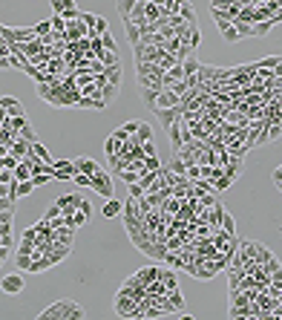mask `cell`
Here are the masks:
<instances>
[{
    "mask_svg": "<svg viewBox=\"0 0 282 320\" xmlns=\"http://www.w3.org/2000/svg\"><path fill=\"white\" fill-rule=\"evenodd\" d=\"M38 318L40 320H84L87 318V309H84L78 300L63 297V300H55L52 306H46Z\"/></svg>",
    "mask_w": 282,
    "mask_h": 320,
    "instance_id": "obj_1",
    "label": "cell"
},
{
    "mask_svg": "<svg viewBox=\"0 0 282 320\" xmlns=\"http://www.w3.org/2000/svg\"><path fill=\"white\" fill-rule=\"evenodd\" d=\"M0 35H3V40H9V43H29V40H35V38H38L35 26H18V29H12V26H3V29H0Z\"/></svg>",
    "mask_w": 282,
    "mask_h": 320,
    "instance_id": "obj_2",
    "label": "cell"
},
{
    "mask_svg": "<svg viewBox=\"0 0 282 320\" xmlns=\"http://www.w3.org/2000/svg\"><path fill=\"white\" fill-rule=\"evenodd\" d=\"M93 191L98 196H104V199H113V193H115V185H113V176L101 167L98 173L93 176Z\"/></svg>",
    "mask_w": 282,
    "mask_h": 320,
    "instance_id": "obj_3",
    "label": "cell"
},
{
    "mask_svg": "<svg viewBox=\"0 0 282 320\" xmlns=\"http://www.w3.org/2000/svg\"><path fill=\"white\" fill-rule=\"evenodd\" d=\"M0 288H3L6 294H20V291H23V274H20V271L3 274V277H0Z\"/></svg>",
    "mask_w": 282,
    "mask_h": 320,
    "instance_id": "obj_4",
    "label": "cell"
},
{
    "mask_svg": "<svg viewBox=\"0 0 282 320\" xmlns=\"http://www.w3.org/2000/svg\"><path fill=\"white\" fill-rule=\"evenodd\" d=\"M182 113H185L182 107H167V110H156L153 116L158 119V124H161V127L167 130V127H173V124H176V121L182 119Z\"/></svg>",
    "mask_w": 282,
    "mask_h": 320,
    "instance_id": "obj_5",
    "label": "cell"
},
{
    "mask_svg": "<svg viewBox=\"0 0 282 320\" xmlns=\"http://www.w3.org/2000/svg\"><path fill=\"white\" fill-rule=\"evenodd\" d=\"M167 107H182V96H179V93H173V90H161L158 98H156L153 113H156V110H167Z\"/></svg>",
    "mask_w": 282,
    "mask_h": 320,
    "instance_id": "obj_6",
    "label": "cell"
},
{
    "mask_svg": "<svg viewBox=\"0 0 282 320\" xmlns=\"http://www.w3.org/2000/svg\"><path fill=\"white\" fill-rule=\"evenodd\" d=\"M104 220H115V217H124V202L121 199H104V208H101Z\"/></svg>",
    "mask_w": 282,
    "mask_h": 320,
    "instance_id": "obj_7",
    "label": "cell"
},
{
    "mask_svg": "<svg viewBox=\"0 0 282 320\" xmlns=\"http://www.w3.org/2000/svg\"><path fill=\"white\" fill-rule=\"evenodd\" d=\"M0 107H3V116H26L23 104H20L18 98H12V96H3V98H0Z\"/></svg>",
    "mask_w": 282,
    "mask_h": 320,
    "instance_id": "obj_8",
    "label": "cell"
},
{
    "mask_svg": "<svg viewBox=\"0 0 282 320\" xmlns=\"http://www.w3.org/2000/svg\"><path fill=\"white\" fill-rule=\"evenodd\" d=\"M188 78V72H185V61H179V64H173L167 72H164V87H173L176 81H185Z\"/></svg>",
    "mask_w": 282,
    "mask_h": 320,
    "instance_id": "obj_9",
    "label": "cell"
},
{
    "mask_svg": "<svg viewBox=\"0 0 282 320\" xmlns=\"http://www.w3.org/2000/svg\"><path fill=\"white\" fill-rule=\"evenodd\" d=\"M75 167H78L81 173H90V176H95V173L101 170V164L95 159H90V156H78V159H75Z\"/></svg>",
    "mask_w": 282,
    "mask_h": 320,
    "instance_id": "obj_10",
    "label": "cell"
},
{
    "mask_svg": "<svg viewBox=\"0 0 282 320\" xmlns=\"http://www.w3.org/2000/svg\"><path fill=\"white\" fill-rule=\"evenodd\" d=\"M12 153H15L18 159H26V156L32 153V141H29V139H23V136H20V139H18V141L12 144Z\"/></svg>",
    "mask_w": 282,
    "mask_h": 320,
    "instance_id": "obj_11",
    "label": "cell"
},
{
    "mask_svg": "<svg viewBox=\"0 0 282 320\" xmlns=\"http://www.w3.org/2000/svg\"><path fill=\"white\" fill-rule=\"evenodd\" d=\"M115 98H118V87H115V84H110V81L101 84V101H104V107H110Z\"/></svg>",
    "mask_w": 282,
    "mask_h": 320,
    "instance_id": "obj_12",
    "label": "cell"
},
{
    "mask_svg": "<svg viewBox=\"0 0 282 320\" xmlns=\"http://www.w3.org/2000/svg\"><path fill=\"white\" fill-rule=\"evenodd\" d=\"M124 32H127L130 46H135V43L141 40V26H138V23H132V20H124Z\"/></svg>",
    "mask_w": 282,
    "mask_h": 320,
    "instance_id": "obj_13",
    "label": "cell"
},
{
    "mask_svg": "<svg viewBox=\"0 0 282 320\" xmlns=\"http://www.w3.org/2000/svg\"><path fill=\"white\" fill-rule=\"evenodd\" d=\"M95 58H98L104 66H118V52H113V49H98Z\"/></svg>",
    "mask_w": 282,
    "mask_h": 320,
    "instance_id": "obj_14",
    "label": "cell"
},
{
    "mask_svg": "<svg viewBox=\"0 0 282 320\" xmlns=\"http://www.w3.org/2000/svg\"><path fill=\"white\" fill-rule=\"evenodd\" d=\"M138 6V0H115V12L121 15V20H127L132 15V9Z\"/></svg>",
    "mask_w": 282,
    "mask_h": 320,
    "instance_id": "obj_15",
    "label": "cell"
},
{
    "mask_svg": "<svg viewBox=\"0 0 282 320\" xmlns=\"http://www.w3.org/2000/svg\"><path fill=\"white\" fill-rule=\"evenodd\" d=\"M15 179H18V182H26V179H32V161H29V159H20V164L15 167Z\"/></svg>",
    "mask_w": 282,
    "mask_h": 320,
    "instance_id": "obj_16",
    "label": "cell"
},
{
    "mask_svg": "<svg viewBox=\"0 0 282 320\" xmlns=\"http://www.w3.org/2000/svg\"><path fill=\"white\" fill-rule=\"evenodd\" d=\"M167 167H170L176 176H188V161L182 159V156H176V153H173V159L167 161Z\"/></svg>",
    "mask_w": 282,
    "mask_h": 320,
    "instance_id": "obj_17",
    "label": "cell"
},
{
    "mask_svg": "<svg viewBox=\"0 0 282 320\" xmlns=\"http://www.w3.org/2000/svg\"><path fill=\"white\" fill-rule=\"evenodd\" d=\"M121 144H124V141H121L115 133H110V139L104 141V150H107V156H115V153H121Z\"/></svg>",
    "mask_w": 282,
    "mask_h": 320,
    "instance_id": "obj_18",
    "label": "cell"
},
{
    "mask_svg": "<svg viewBox=\"0 0 282 320\" xmlns=\"http://www.w3.org/2000/svg\"><path fill=\"white\" fill-rule=\"evenodd\" d=\"M12 222H15V211H0V234H12Z\"/></svg>",
    "mask_w": 282,
    "mask_h": 320,
    "instance_id": "obj_19",
    "label": "cell"
},
{
    "mask_svg": "<svg viewBox=\"0 0 282 320\" xmlns=\"http://www.w3.org/2000/svg\"><path fill=\"white\" fill-rule=\"evenodd\" d=\"M135 141H138V144H147V141H153V130H150V124H147V121H141V127H138V133H135Z\"/></svg>",
    "mask_w": 282,
    "mask_h": 320,
    "instance_id": "obj_20",
    "label": "cell"
},
{
    "mask_svg": "<svg viewBox=\"0 0 282 320\" xmlns=\"http://www.w3.org/2000/svg\"><path fill=\"white\" fill-rule=\"evenodd\" d=\"M199 69H202V64H199L196 52H193V55H188V58H185V72H188V78H190V75H199Z\"/></svg>",
    "mask_w": 282,
    "mask_h": 320,
    "instance_id": "obj_21",
    "label": "cell"
},
{
    "mask_svg": "<svg viewBox=\"0 0 282 320\" xmlns=\"http://www.w3.org/2000/svg\"><path fill=\"white\" fill-rule=\"evenodd\" d=\"M32 153H35V156H38V159L40 161H49V164H52V156H49V150H46V147H43V144H40V141H35V144H32Z\"/></svg>",
    "mask_w": 282,
    "mask_h": 320,
    "instance_id": "obj_22",
    "label": "cell"
},
{
    "mask_svg": "<svg viewBox=\"0 0 282 320\" xmlns=\"http://www.w3.org/2000/svg\"><path fill=\"white\" fill-rule=\"evenodd\" d=\"M104 78L110 81V84H121V66H107V72H104Z\"/></svg>",
    "mask_w": 282,
    "mask_h": 320,
    "instance_id": "obj_23",
    "label": "cell"
},
{
    "mask_svg": "<svg viewBox=\"0 0 282 320\" xmlns=\"http://www.w3.org/2000/svg\"><path fill=\"white\" fill-rule=\"evenodd\" d=\"M35 188H38V185H35L32 179H26V182H18V199H26V196H29Z\"/></svg>",
    "mask_w": 282,
    "mask_h": 320,
    "instance_id": "obj_24",
    "label": "cell"
},
{
    "mask_svg": "<svg viewBox=\"0 0 282 320\" xmlns=\"http://www.w3.org/2000/svg\"><path fill=\"white\" fill-rule=\"evenodd\" d=\"M35 32H38V38H46L55 32V26H52V20H40V23H35Z\"/></svg>",
    "mask_w": 282,
    "mask_h": 320,
    "instance_id": "obj_25",
    "label": "cell"
},
{
    "mask_svg": "<svg viewBox=\"0 0 282 320\" xmlns=\"http://www.w3.org/2000/svg\"><path fill=\"white\" fill-rule=\"evenodd\" d=\"M49 6H52V12H55V15H63L69 6H75V0H49Z\"/></svg>",
    "mask_w": 282,
    "mask_h": 320,
    "instance_id": "obj_26",
    "label": "cell"
},
{
    "mask_svg": "<svg viewBox=\"0 0 282 320\" xmlns=\"http://www.w3.org/2000/svg\"><path fill=\"white\" fill-rule=\"evenodd\" d=\"M158 93H161V90H141V101H144V104H147V107L153 110V107H156Z\"/></svg>",
    "mask_w": 282,
    "mask_h": 320,
    "instance_id": "obj_27",
    "label": "cell"
},
{
    "mask_svg": "<svg viewBox=\"0 0 282 320\" xmlns=\"http://www.w3.org/2000/svg\"><path fill=\"white\" fill-rule=\"evenodd\" d=\"M161 283L167 286V291L179 288V280H176V274H173V271H161Z\"/></svg>",
    "mask_w": 282,
    "mask_h": 320,
    "instance_id": "obj_28",
    "label": "cell"
},
{
    "mask_svg": "<svg viewBox=\"0 0 282 320\" xmlns=\"http://www.w3.org/2000/svg\"><path fill=\"white\" fill-rule=\"evenodd\" d=\"M90 29H93V35H104V32H110V23H107V18H98ZM93 35H90V38H93Z\"/></svg>",
    "mask_w": 282,
    "mask_h": 320,
    "instance_id": "obj_29",
    "label": "cell"
},
{
    "mask_svg": "<svg viewBox=\"0 0 282 320\" xmlns=\"http://www.w3.org/2000/svg\"><path fill=\"white\" fill-rule=\"evenodd\" d=\"M72 182H75V185H81V188H93V176H90V173H81V170L75 173V179H72Z\"/></svg>",
    "mask_w": 282,
    "mask_h": 320,
    "instance_id": "obj_30",
    "label": "cell"
},
{
    "mask_svg": "<svg viewBox=\"0 0 282 320\" xmlns=\"http://www.w3.org/2000/svg\"><path fill=\"white\" fill-rule=\"evenodd\" d=\"M101 46H104V49H113V52H118V46H115V38H113V32H104V35H101Z\"/></svg>",
    "mask_w": 282,
    "mask_h": 320,
    "instance_id": "obj_31",
    "label": "cell"
},
{
    "mask_svg": "<svg viewBox=\"0 0 282 320\" xmlns=\"http://www.w3.org/2000/svg\"><path fill=\"white\" fill-rule=\"evenodd\" d=\"M63 20H66V23H75V20H81V12H78V6H69V9L63 12Z\"/></svg>",
    "mask_w": 282,
    "mask_h": 320,
    "instance_id": "obj_32",
    "label": "cell"
},
{
    "mask_svg": "<svg viewBox=\"0 0 282 320\" xmlns=\"http://www.w3.org/2000/svg\"><path fill=\"white\" fill-rule=\"evenodd\" d=\"M52 179H55V176H52V173H35V176H32V182H35V185H38V188H43V185H49V182H52Z\"/></svg>",
    "mask_w": 282,
    "mask_h": 320,
    "instance_id": "obj_33",
    "label": "cell"
},
{
    "mask_svg": "<svg viewBox=\"0 0 282 320\" xmlns=\"http://www.w3.org/2000/svg\"><path fill=\"white\" fill-rule=\"evenodd\" d=\"M222 38L227 40V43H236V40H242L239 32H236V26H227V29H222Z\"/></svg>",
    "mask_w": 282,
    "mask_h": 320,
    "instance_id": "obj_34",
    "label": "cell"
},
{
    "mask_svg": "<svg viewBox=\"0 0 282 320\" xmlns=\"http://www.w3.org/2000/svg\"><path fill=\"white\" fill-rule=\"evenodd\" d=\"M199 43H202V32H199V26H196V29L190 32V38H188V46L196 52V49H199Z\"/></svg>",
    "mask_w": 282,
    "mask_h": 320,
    "instance_id": "obj_35",
    "label": "cell"
},
{
    "mask_svg": "<svg viewBox=\"0 0 282 320\" xmlns=\"http://www.w3.org/2000/svg\"><path fill=\"white\" fill-rule=\"evenodd\" d=\"M179 15H182L188 23H196V12H193V6H190V3H185V6H182V12H179Z\"/></svg>",
    "mask_w": 282,
    "mask_h": 320,
    "instance_id": "obj_36",
    "label": "cell"
},
{
    "mask_svg": "<svg viewBox=\"0 0 282 320\" xmlns=\"http://www.w3.org/2000/svg\"><path fill=\"white\" fill-rule=\"evenodd\" d=\"M222 231H227V234H233V231H236V222H233V217H230V214H225V220H222Z\"/></svg>",
    "mask_w": 282,
    "mask_h": 320,
    "instance_id": "obj_37",
    "label": "cell"
},
{
    "mask_svg": "<svg viewBox=\"0 0 282 320\" xmlns=\"http://www.w3.org/2000/svg\"><path fill=\"white\" fill-rule=\"evenodd\" d=\"M20 136H23V139H29L32 144H35V141H38V133H35V127H32V124H26V127L20 130Z\"/></svg>",
    "mask_w": 282,
    "mask_h": 320,
    "instance_id": "obj_38",
    "label": "cell"
},
{
    "mask_svg": "<svg viewBox=\"0 0 282 320\" xmlns=\"http://www.w3.org/2000/svg\"><path fill=\"white\" fill-rule=\"evenodd\" d=\"M81 20H84L87 26H93L95 20H98V15H93V12H81Z\"/></svg>",
    "mask_w": 282,
    "mask_h": 320,
    "instance_id": "obj_39",
    "label": "cell"
},
{
    "mask_svg": "<svg viewBox=\"0 0 282 320\" xmlns=\"http://www.w3.org/2000/svg\"><path fill=\"white\" fill-rule=\"evenodd\" d=\"M78 211H81V214H87V217H93V205H90L87 199H81V205H78Z\"/></svg>",
    "mask_w": 282,
    "mask_h": 320,
    "instance_id": "obj_40",
    "label": "cell"
},
{
    "mask_svg": "<svg viewBox=\"0 0 282 320\" xmlns=\"http://www.w3.org/2000/svg\"><path fill=\"white\" fill-rule=\"evenodd\" d=\"M138 127H141V121H127V124H124V130L130 133V136H135V133H138Z\"/></svg>",
    "mask_w": 282,
    "mask_h": 320,
    "instance_id": "obj_41",
    "label": "cell"
},
{
    "mask_svg": "<svg viewBox=\"0 0 282 320\" xmlns=\"http://www.w3.org/2000/svg\"><path fill=\"white\" fill-rule=\"evenodd\" d=\"M52 164H55V170H63V167H72L75 161L72 159H58V161H52Z\"/></svg>",
    "mask_w": 282,
    "mask_h": 320,
    "instance_id": "obj_42",
    "label": "cell"
},
{
    "mask_svg": "<svg viewBox=\"0 0 282 320\" xmlns=\"http://www.w3.org/2000/svg\"><path fill=\"white\" fill-rule=\"evenodd\" d=\"M147 167H150V170H158V167H161L158 156H147Z\"/></svg>",
    "mask_w": 282,
    "mask_h": 320,
    "instance_id": "obj_43",
    "label": "cell"
},
{
    "mask_svg": "<svg viewBox=\"0 0 282 320\" xmlns=\"http://www.w3.org/2000/svg\"><path fill=\"white\" fill-rule=\"evenodd\" d=\"M274 185H277V191L282 193V170H280V167L274 170Z\"/></svg>",
    "mask_w": 282,
    "mask_h": 320,
    "instance_id": "obj_44",
    "label": "cell"
},
{
    "mask_svg": "<svg viewBox=\"0 0 282 320\" xmlns=\"http://www.w3.org/2000/svg\"><path fill=\"white\" fill-rule=\"evenodd\" d=\"M144 156H156V144H153V141L144 144Z\"/></svg>",
    "mask_w": 282,
    "mask_h": 320,
    "instance_id": "obj_45",
    "label": "cell"
},
{
    "mask_svg": "<svg viewBox=\"0 0 282 320\" xmlns=\"http://www.w3.org/2000/svg\"><path fill=\"white\" fill-rule=\"evenodd\" d=\"M176 3H182V6H185V3H190V0H176Z\"/></svg>",
    "mask_w": 282,
    "mask_h": 320,
    "instance_id": "obj_46",
    "label": "cell"
},
{
    "mask_svg": "<svg viewBox=\"0 0 282 320\" xmlns=\"http://www.w3.org/2000/svg\"><path fill=\"white\" fill-rule=\"evenodd\" d=\"M280 170H282V164H280Z\"/></svg>",
    "mask_w": 282,
    "mask_h": 320,
    "instance_id": "obj_47",
    "label": "cell"
},
{
    "mask_svg": "<svg viewBox=\"0 0 282 320\" xmlns=\"http://www.w3.org/2000/svg\"><path fill=\"white\" fill-rule=\"evenodd\" d=\"M280 231H282V228H280Z\"/></svg>",
    "mask_w": 282,
    "mask_h": 320,
    "instance_id": "obj_48",
    "label": "cell"
}]
</instances>
